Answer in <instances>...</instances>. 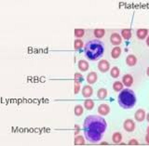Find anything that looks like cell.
<instances>
[{"label":"cell","mask_w":149,"mask_h":146,"mask_svg":"<svg viewBox=\"0 0 149 146\" xmlns=\"http://www.w3.org/2000/svg\"><path fill=\"white\" fill-rule=\"evenodd\" d=\"M74 145H84V144H85V140H84V138L82 137L81 135L77 136V137L74 138Z\"/></svg>","instance_id":"25"},{"label":"cell","mask_w":149,"mask_h":146,"mask_svg":"<svg viewBox=\"0 0 149 146\" xmlns=\"http://www.w3.org/2000/svg\"><path fill=\"white\" fill-rule=\"evenodd\" d=\"M74 81H77L79 83H81L83 82V80H84V77L82 76V74H79V73H76L74 75Z\"/></svg>","instance_id":"27"},{"label":"cell","mask_w":149,"mask_h":146,"mask_svg":"<svg viewBox=\"0 0 149 146\" xmlns=\"http://www.w3.org/2000/svg\"><path fill=\"white\" fill-rule=\"evenodd\" d=\"M121 48L120 47H115V48L112 49V51H111V57L113 58V59H118V58H119V56L121 55Z\"/></svg>","instance_id":"15"},{"label":"cell","mask_w":149,"mask_h":146,"mask_svg":"<svg viewBox=\"0 0 149 146\" xmlns=\"http://www.w3.org/2000/svg\"><path fill=\"white\" fill-rule=\"evenodd\" d=\"M136 95H135L134 91L130 88L122 89L118 97V104L123 109H130V108L134 107L136 104Z\"/></svg>","instance_id":"3"},{"label":"cell","mask_w":149,"mask_h":146,"mask_svg":"<svg viewBox=\"0 0 149 146\" xmlns=\"http://www.w3.org/2000/svg\"><path fill=\"white\" fill-rule=\"evenodd\" d=\"M110 111H111L110 107L106 103H102V104L99 105V107H98V113L101 115H107L110 113Z\"/></svg>","instance_id":"8"},{"label":"cell","mask_w":149,"mask_h":146,"mask_svg":"<svg viewBox=\"0 0 149 146\" xmlns=\"http://www.w3.org/2000/svg\"><path fill=\"white\" fill-rule=\"evenodd\" d=\"M74 115H76L77 116H80V115H83V113H84V108H83L82 105L78 104L77 106H74Z\"/></svg>","instance_id":"23"},{"label":"cell","mask_w":149,"mask_h":146,"mask_svg":"<svg viewBox=\"0 0 149 146\" xmlns=\"http://www.w3.org/2000/svg\"><path fill=\"white\" fill-rule=\"evenodd\" d=\"M146 74H147V76H149V67L146 69Z\"/></svg>","instance_id":"32"},{"label":"cell","mask_w":149,"mask_h":146,"mask_svg":"<svg viewBox=\"0 0 149 146\" xmlns=\"http://www.w3.org/2000/svg\"><path fill=\"white\" fill-rule=\"evenodd\" d=\"M112 140H113L114 143L116 144H118L121 143V140H122V134L120 132H115L112 136Z\"/></svg>","instance_id":"18"},{"label":"cell","mask_w":149,"mask_h":146,"mask_svg":"<svg viewBox=\"0 0 149 146\" xmlns=\"http://www.w3.org/2000/svg\"><path fill=\"white\" fill-rule=\"evenodd\" d=\"M124 88V85L121 81H115L113 84V89L116 92H119L123 89Z\"/></svg>","instance_id":"20"},{"label":"cell","mask_w":149,"mask_h":146,"mask_svg":"<svg viewBox=\"0 0 149 146\" xmlns=\"http://www.w3.org/2000/svg\"><path fill=\"white\" fill-rule=\"evenodd\" d=\"M107 94H108L107 89L104 88H101L97 92V96L100 100H104V99H106V97H107Z\"/></svg>","instance_id":"16"},{"label":"cell","mask_w":149,"mask_h":146,"mask_svg":"<svg viewBox=\"0 0 149 146\" xmlns=\"http://www.w3.org/2000/svg\"><path fill=\"white\" fill-rule=\"evenodd\" d=\"M138 142L135 139H132V140H130V142H129V145H138Z\"/></svg>","instance_id":"29"},{"label":"cell","mask_w":149,"mask_h":146,"mask_svg":"<svg viewBox=\"0 0 149 146\" xmlns=\"http://www.w3.org/2000/svg\"><path fill=\"white\" fill-rule=\"evenodd\" d=\"M104 52V47L102 42L99 39H91L88 41L84 47V54L85 57L91 60V62H95V60H99L102 57Z\"/></svg>","instance_id":"2"},{"label":"cell","mask_w":149,"mask_h":146,"mask_svg":"<svg viewBox=\"0 0 149 146\" xmlns=\"http://www.w3.org/2000/svg\"><path fill=\"white\" fill-rule=\"evenodd\" d=\"M134 118L138 122H143L144 119L146 118V111L143 109H138L134 115Z\"/></svg>","instance_id":"9"},{"label":"cell","mask_w":149,"mask_h":146,"mask_svg":"<svg viewBox=\"0 0 149 146\" xmlns=\"http://www.w3.org/2000/svg\"><path fill=\"white\" fill-rule=\"evenodd\" d=\"M107 129L106 120L100 115H88L84 120L83 130L87 140L95 143L102 140Z\"/></svg>","instance_id":"1"},{"label":"cell","mask_w":149,"mask_h":146,"mask_svg":"<svg viewBox=\"0 0 149 146\" xmlns=\"http://www.w3.org/2000/svg\"><path fill=\"white\" fill-rule=\"evenodd\" d=\"M121 37H123V38L126 40L130 39V37H132V31H130V29L121 30Z\"/></svg>","instance_id":"19"},{"label":"cell","mask_w":149,"mask_h":146,"mask_svg":"<svg viewBox=\"0 0 149 146\" xmlns=\"http://www.w3.org/2000/svg\"><path fill=\"white\" fill-rule=\"evenodd\" d=\"M77 66H78V69L80 70L81 72H86L88 70V63L85 60H80L77 63Z\"/></svg>","instance_id":"14"},{"label":"cell","mask_w":149,"mask_h":146,"mask_svg":"<svg viewBox=\"0 0 149 146\" xmlns=\"http://www.w3.org/2000/svg\"><path fill=\"white\" fill-rule=\"evenodd\" d=\"M126 63H127L128 66H130V67L134 66V65L137 63V58H136V56H134L132 54L128 55L127 58H126Z\"/></svg>","instance_id":"11"},{"label":"cell","mask_w":149,"mask_h":146,"mask_svg":"<svg viewBox=\"0 0 149 146\" xmlns=\"http://www.w3.org/2000/svg\"><path fill=\"white\" fill-rule=\"evenodd\" d=\"M123 128L127 132H133L135 129H136V125H135L134 121L132 119H126L124 121Z\"/></svg>","instance_id":"4"},{"label":"cell","mask_w":149,"mask_h":146,"mask_svg":"<svg viewBox=\"0 0 149 146\" xmlns=\"http://www.w3.org/2000/svg\"><path fill=\"white\" fill-rule=\"evenodd\" d=\"M93 94V88L90 86V85H86L82 88V95L84 98H90Z\"/></svg>","instance_id":"10"},{"label":"cell","mask_w":149,"mask_h":146,"mask_svg":"<svg viewBox=\"0 0 149 146\" xmlns=\"http://www.w3.org/2000/svg\"><path fill=\"white\" fill-rule=\"evenodd\" d=\"M110 42L116 47L119 46L121 43H122V37H121V35L118 34V33H113L110 36Z\"/></svg>","instance_id":"5"},{"label":"cell","mask_w":149,"mask_h":146,"mask_svg":"<svg viewBox=\"0 0 149 146\" xmlns=\"http://www.w3.org/2000/svg\"><path fill=\"white\" fill-rule=\"evenodd\" d=\"M146 131H147V133H149V126L147 127V129H146Z\"/></svg>","instance_id":"34"},{"label":"cell","mask_w":149,"mask_h":146,"mask_svg":"<svg viewBox=\"0 0 149 146\" xmlns=\"http://www.w3.org/2000/svg\"><path fill=\"white\" fill-rule=\"evenodd\" d=\"M80 90V83L77 81H74V93L77 94Z\"/></svg>","instance_id":"28"},{"label":"cell","mask_w":149,"mask_h":146,"mask_svg":"<svg viewBox=\"0 0 149 146\" xmlns=\"http://www.w3.org/2000/svg\"><path fill=\"white\" fill-rule=\"evenodd\" d=\"M146 45H147V46L149 47V35H148V36L146 37Z\"/></svg>","instance_id":"31"},{"label":"cell","mask_w":149,"mask_h":146,"mask_svg":"<svg viewBox=\"0 0 149 146\" xmlns=\"http://www.w3.org/2000/svg\"><path fill=\"white\" fill-rule=\"evenodd\" d=\"M74 35L76 37H77V38L80 39L82 36H84V35H85V30L84 29H80V28H77V29H74Z\"/></svg>","instance_id":"24"},{"label":"cell","mask_w":149,"mask_h":146,"mask_svg":"<svg viewBox=\"0 0 149 146\" xmlns=\"http://www.w3.org/2000/svg\"><path fill=\"white\" fill-rule=\"evenodd\" d=\"M136 35L140 40L144 39L146 37L148 36V30L144 29V28H141V29H138L136 31Z\"/></svg>","instance_id":"12"},{"label":"cell","mask_w":149,"mask_h":146,"mask_svg":"<svg viewBox=\"0 0 149 146\" xmlns=\"http://www.w3.org/2000/svg\"><path fill=\"white\" fill-rule=\"evenodd\" d=\"M97 79H98V75L95 72H91L87 75V82L90 85L94 84L97 81Z\"/></svg>","instance_id":"13"},{"label":"cell","mask_w":149,"mask_h":146,"mask_svg":"<svg viewBox=\"0 0 149 146\" xmlns=\"http://www.w3.org/2000/svg\"><path fill=\"white\" fill-rule=\"evenodd\" d=\"M93 35H94V36L96 37V39H100L102 37L104 36L105 30L101 29V28H99V29H94V31H93Z\"/></svg>","instance_id":"17"},{"label":"cell","mask_w":149,"mask_h":146,"mask_svg":"<svg viewBox=\"0 0 149 146\" xmlns=\"http://www.w3.org/2000/svg\"><path fill=\"white\" fill-rule=\"evenodd\" d=\"M83 45H84L83 41L81 39H79V38L76 39V40H74V49H77V50L82 49Z\"/></svg>","instance_id":"26"},{"label":"cell","mask_w":149,"mask_h":146,"mask_svg":"<svg viewBox=\"0 0 149 146\" xmlns=\"http://www.w3.org/2000/svg\"><path fill=\"white\" fill-rule=\"evenodd\" d=\"M133 81L134 80H133L132 75L130 74H126L122 76V83H123L124 86L127 87V88L132 87L133 85Z\"/></svg>","instance_id":"7"},{"label":"cell","mask_w":149,"mask_h":146,"mask_svg":"<svg viewBox=\"0 0 149 146\" xmlns=\"http://www.w3.org/2000/svg\"><path fill=\"white\" fill-rule=\"evenodd\" d=\"M84 107L86 108L87 110L91 111L93 109V107H94V102L91 99H87V100L84 102Z\"/></svg>","instance_id":"21"},{"label":"cell","mask_w":149,"mask_h":146,"mask_svg":"<svg viewBox=\"0 0 149 146\" xmlns=\"http://www.w3.org/2000/svg\"><path fill=\"white\" fill-rule=\"evenodd\" d=\"M146 143L149 144V133H147L146 136Z\"/></svg>","instance_id":"30"},{"label":"cell","mask_w":149,"mask_h":146,"mask_svg":"<svg viewBox=\"0 0 149 146\" xmlns=\"http://www.w3.org/2000/svg\"><path fill=\"white\" fill-rule=\"evenodd\" d=\"M146 120H147V121L149 122V113H148V114L146 115Z\"/></svg>","instance_id":"33"},{"label":"cell","mask_w":149,"mask_h":146,"mask_svg":"<svg viewBox=\"0 0 149 146\" xmlns=\"http://www.w3.org/2000/svg\"><path fill=\"white\" fill-rule=\"evenodd\" d=\"M119 74H120V70H119V68L118 66H114L113 68L111 69V71H110L111 77L118 78L119 76Z\"/></svg>","instance_id":"22"},{"label":"cell","mask_w":149,"mask_h":146,"mask_svg":"<svg viewBox=\"0 0 149 146\" xmlns=\"http://www.w3.org/2000/svg\"><path fill=\"white\" fill-rule=\"evenodd\" d=\"M98 69H99L102 73L108 72L110 69V63L107 62L106 60H101L99 63H98Z\"/></svg>","instance_id":"6"}]
</instances>
